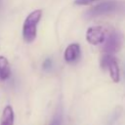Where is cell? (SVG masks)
<instances>
[{"instance_id": "obj_1", "label": "cell", "mask_w": 125, "mask_h": 125, "mask_svg": "<svg viewBox=\"0 0 125 125\" xmlns=\"http://www.w3.org/2000/svg\"><path fill=\"white\" fill-rule=\"evenodd\" d=\"M42 17V10L37 9L32 11L25 18L22 24V38L26 43H31L37 35V24Z\"/></svg>"}, {"instance_id": "obj_2", "label": "cell", "mask_w": 125, "mask_h": 125, "mask_svg": "<svg viewBox=\"0 0 125 125\" xmlns=\"http://www.w3.org/2000/svg\"><path fill=\"white\" fill-rule=\"evenodd\" d=\"M103 50L105 54H115L119 52L124 43V35L119 30H114L109 33L107 38L105 37L104 41Z\"/></svg>"}, {"instance_id": "obj_3", "label": "cell", "mask_w": 125, "mask_h": 125, "mask_svg": "<svg viewBox=\"0 0 125 125\" xmlns=\"http://www.w3.org/2000/svg\"><path fill=\"white\" fill-rule=\"evenodd\" d=\"M101 67L103 69H106L109 72V75L114 83H118L120 81V70L118 66V62L116 58L111 54H104L101 58Z\"/></svg>"}, {"instance_id": "obj_4", "label": "cell", "mask_w": 125, "mask_h": 125, "mask_svg": "<svg viewBox=\"0 0 125 125\" xmlns=\"http://www.w3.org/2000/svg\"><path fill=\"white\" fill-rule=\"evenodd\" d=\"M119 3L116 1H105V2H102L99 3L95 6H93L92 8H90L87 13L86 16L93 18V17H97V16H101V15H104V14H108V13H112L114 11H116L119 7Z\"/></svg>"}, {"instance_id": "obj_5", "label": "cell", "mask_w": 125, "mask_h": 125, "mask_svg": "<svg viewBox=\"0 0 125 125\" xmlns=\"http://www.w3.org/2000/svg\"><path fill=\"white\" fill-rule=\"evenodd\" d=\"M106 37L105 30L101 25L90 26L86 31V40L91 45H99L104 43Z\"/></svg>"}, {"instance_id": "obj_6", "label": "cell", "mask_w": 125, "mask_h": 125, "mask_svg": "<svg viewBox=\"0 0 125 125\" xmlns=\"http://www.w3.org/2000/svg\"><path fill=\"white\" fill-rule=\"evenodd\" d=\"M80 56V45L78 43H71L69 44L63 53V59L66 62L71 63L76 62Z\"/></svg>"}, {"instance_id": "obj_7", "label": "cell", "mask_w": 125, "mask_h": 125, "mask_svg": "<svg viewBox=\"0 0 125 125\" xmlns=\"http://www.w3.org/2000/svg\"><path fill=\"white\" fill-rule=\"evenodd\" d=\"M15 115L14 109L11 105H6L2 111V115L0 118V125H14Z\"/></svg>"}, {"instance_id": "obj_8", "label": "cell", "mask_w": 125, "mask_h": 125, "mask_svg": "<svg viewBox=\"0 0 125 125\" xmlns=\"http://www.w3.org/2000/svg\"><path fill=\"white\" fill-rule=\"evenodd\" d=\"M11 66L4 56H0V80L5 81L11 76Z\"/></svg>"}, {"instance_id": "obj_9", "label": "cell", "mask_w": 125, "mask_h": 125, "mask_svg": "<svg viewBox=\"0 0 125 125\" xmlns=\"http://www.w3.org/2000/svg\"><path fill=\"white\" fill-rule=\"evenodd\" d=\"M52 66H53V62L50 58H47L42 63V67L44 70H49L50 68H52Z\"/></svg>"}, {"instance_id": "obj_10", "label": "cell", "mask_w": 125, "mask_h": 125, "mask_svg": "<svg viewBox=\"0 0 125 125\" xmlns=\"http://www.w3.org/2000/svg\"><path fill=\"white\" fill-rule=\"evenodd\" d=\"M97 0H74V4L75 5H79V6H84V5H88L91 4L93 2H95Z\"/></svg>"}, {"instance_id": "obj_11", "label": "cell", "mask_w": 125, "mask_h": 125, "mask_svg": "<svg viewBox=\"0 0 125 125\" xmlns=\"http://www.w3.org/2000/svg\"><path fill=\"white\" fill-rule=\"evenodd\" d=\"M50 125H62V116L60 114H58L54 118V120L52 121V123Z\"/></svg>"}, {"instance_id": "obj_12", "label": "cell", "mask_w": 125, "mask_h": 125, "mask_svg": "<svg viewBox=\"0 0 125 125\" xmlns=\"http://www.w3.org/2000/svg\"><path fill=\"white\" fill-rule=\"evenodd\" d=\"M2 8V0H0V9Z\"/></svg>"}]
</instances>
